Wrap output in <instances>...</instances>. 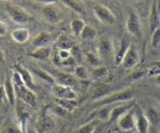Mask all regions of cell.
Here are the masks:
<instances>
[{
	"mask_svg": "<svg viewBox=\"0 0 160 133\" xmlns=\"http://www.w3.org/2000/svg\"><path fill=\"white\" fill-rule=\"evenodd\" d=\"M119 128L123 131H130L135 128V106L127 111L117 120Z\"/></svg>",
	"mask_w": 160,
	"mask_h": 133,
	"instance_id": "9c48e42d",
	"label": "cell"
},
{
	"mask_svg": "<svg viewBox=\"0 0 160 133\" xmlns=\"http://www.w3.org/2000/svg\"><path fill=\"white\" fill-rule=\"evenodd\" d=\"M145 116L148 118V121H149L150 125H159V114H158L157 111L155 109H152V108H150L147 110L146 114H145Z\"/></svg>",
	"mask_w": 160,
	"mask_h": 133,
	"instance_id": "836d02e7",
	"label": "cell"
},
{
	"mask_svg": "<svg viewBox=\"0 0 160 133\" xmlns=\"http://www.w3.org/2000/svg\"><path fill=\"white\" fill-rule=\"evenodd\" d=\"M94 133H102V132L101 130H98V128H97V129L95 130V132H94Z\"/></svg>",
	"mask_w": 160,
	"mask_h": 133,
	"instance_id": "bcb514c9",
	"label": "cell"
},
{
	"mask_svg": "<svg viewBox=\"0 0 160 133\" xmlns=\"http://www.w3.org/2000/svg\"><path fill=\"white\" fill-rule=\"evenodd\" d=\"M54 78L56 84L68 86L72 89L77 87L80 83L83 82V81H79L78 78H75L74 75L66 73V72H59L56 74V77H54Z\"/></svg>",
	"mask_w": 160,
	"mask_h": 133,
	"instance_id": "4fadbf2b",
	"label": "cell"
},
{
	"mask_svg": "<svg viewBox=\"0 0 160 133\" xmlns=\"http://www.w3.org/2000/svg\"><path fill=\"white\" fill-rule=\"evenodd\" d=\"M86 23H84V20L82 19H74L70 22V28L73 32V34L75 36H80L81 31H82L83 28L85 26Z\"/></svg>",
	"mask_w": 160,
	"mask_h": 133,
	"instance_id": "4dcf8cb0",
	"label": "cell"
},
{
	"mask_svg": "<svg viewBox=\"0 0 160 133\" xmlns=\"http://www.w3.org/2000/svg\"><path fill=\"white\" fill-rule=\"evenodd\" d=\"M110 131H106V132H102V133H109V132H110Z\"/></svg>",
	"mask_w": 160,
	"mask_h": 133,
	"instance_id": "7dc6e473",
	"label": "cell"
},
{
	"mask_svg": "<svg viewBox=\"0 0 160 133\" xmlns=\"http://www.w3.org/2000/svg\"><path fill=\"white\" fill-rule=\"evenodd\" d=\"M112 85L111 84H99L98 87L95 88V89L94 90L93 94H92V100L94 101H97V100H99L101 99L104 98L106 95H109L110 93H112Z\"/></svg>",
	"mask_w": 160,
	"mask_h": 133,
	"instance_id": "d6986e66",
	"label": "cell"
},
{
	"mask_svg": "<svg viewBox=\"0 0 160 133\" xmlns=\"http://www.w3.org/2000/svg\"><path fill=\"white\" fill-rule=\"evenodd\" d=\"M140 59L138 49L134 43H131L122 59L120 65H122L125 70H131L134 68L139 64Z\"/></svg>",
	"mask_w": 160,
	"mask_h": 133,
	"instance_id": "8992f818",
	"label": "cell"
},
{
	"mask_svg": "<svg viewBox=\"0 0 160 133\" xmlns=\"http://www.w3.org/2000/svg\"><path fill=\"white\" fill-rule=\"evenodd\" d=\"M11 36L16 42L22 44L26 42L29 39L30 32L27 28H20L13 30L11 33Z\"/></svg>",
	"mask_w": 160,
	"mask_h": 133,
	"instance_id": "603a6c76",
	"label": "cell"
},
{
	"mask_svg": "<svg viewBox=\"0 0 160 133\" xmlns=\"http://www.w3.org/2000/svg\"><path fill=\"white\" fill-rule=\"evenodd\" d=\"M34 1L37 2V3H42V4L45 5H52V4H56V3L59 1V0H34Z\"/></svg>",
	"mask_w": 160,
	"mask_h": 133,
	"instance_id": "b9f144b4",
	"label": "cell"
},
{
	"mask_svg": "<svg viewBox=\"0 0 160 133\" xmlns=\"http://www.w3.org/2000/svg\"><path fill=\"white\" fill-rule=\"evenodd\" d=\"M93 12L95 17L104 24L112 25L117 22L113 13L105 5L100 3L95 4L93 7Z\"/></svg>",
	"mask_w": 160,
	"mask_h": 133,
	"instance_id": "52a82bcc",
	"label": "cell"
},
{
	"mask_svg": "<svg viewBox=\"0 0 160 133\" xmlns=\"http://www.w3.org/2000/svg\"><path fill=\"white\" fill-rule=\"evenodd\" d=\"M5 59H6V56H5V53L0 47V66L3 65L5 63Z\"/></svg>",
	"mask_w": 160,
	"mask_h": 133,
	"instance_id": "7bdbcfd3",
	"label": "cell"
},
{
	"mask_svg": "<svg viewBox=\"0 0 160 133\" xmlns=\"http://www.w3.org/2000/svg\"><path fill=\"white\" fill-rule=\"evenodd\" d=\"M145 75H146V70H134L132 73L130 74L128 79L131 81H137L140 78H143Z\"/></svg>",
	"mask_w": 160,
	"mask_h": 133,
	"instance_id": "f35d334b",
	"label": "cell"
},
{
	"mask_svg": "<svg viewBox=\"0 0 160 133\" xmlns=\"http://www.w3.org/2000/svg\"><path fill=\"white\" fill-rule=\"evenodd\" d=\"M150 123L144 113L135 110V128L138 133H148Z\"/></svg>",
	"mask_w": 160,
	"mask_h": 133,
	"instance_id": "9a60e30c",
	"label": "cell"
},
{
	"mask_svg": "<svg viewBox=\"0 0 160 133\" xmlns=\"http://www.w3.org/2000/svg\"><path fill=\"white\" fill-rule=\"evenodd\" d=\"M59 1H61L65 6L78 13L83 14L85 13V6L80 0H59Z\"/></svg>",
	"mask_w": 160,
	"mask_h": 133,
	"instance_id": "4316f807",
	"label": "cell"
},
{
	"mask_svg": "<svg viewBox=\"0 0 160 133\" xmlns=\"http://www.w3.org/2000/svg\"><path fill=\"white\" fill-rule=\"evenodd\" d=\"M11 81L13 86L17 100L28 105L29 107L34 108L37 103V97L34 92L28 89L22 81L20 75L15 70L11 75Z\"/></svg>",
	"mask_w": 160,
	"mask_h": 133,
	"instance_id": "6da1fadb",
	"label": "cell"
},
{
	"mask_svg": "<svg viewBox=\"0 0 160 133\" xmlns=\"http://www.w3.org/2000/svg\"><path fill=\"white\" fill-rule=\"evenodd\" d=\"M159 0H153L149 13V28L151 34L157 28H159Z\"/></svg>",
	"mask_w": 160,
	"mask_h": 133,
	"instance_id": "5bb4252c",
	"label": "cell"
},
{
	"mask_svg": "<svg viewBox=\"0 0 160 133\" xmlns=\"http://www.w3.org/2000/svg\"><path fill=\"white\" fill-rule=\"evenodd\" d=\"M73 75H74L75 78L81 81H88V80L89 79V77H90L89 71L87 67H84V65H81V64H77L76 66H74Z\"/></svg>",
	"mask_w": 160,
	"mask_h": 133,
	"instance_id": "484cf974",
	"label": "cell"
},
{
	"mask_svg": "<svg viewBox=\"0 0 160 133\" xmlns=\"http://www.w3.org/2000/svg\"><path fill=\"white\" fill-rule=\"evenodd\" d=\"M56 104L65 110L66 111L70 114L73 112L78 107V102L77 100H60V99H55Z\"/></svg>",
	"mask_w": 160,
	"mask_h": 133,
	"instance_id": "d4e9b609",
	"label": "cell"
},
{
	"mask_svg": "<svg viewBox=\"0 0 160 133\" xmlns=\"http://www.w3.org/2000/svg\"><path fill=\"white\" fill-rule=\"evenodd\" d=\"M8 31V26L5 22L0 20V37H2L6 34Z\"/></svg>",
	"mask_w": 160,
	"mask_h": 133,
	"instance_id": "60d3db41",
	"label": "cell"
},
{
	"mask_svg": "<svg viewBox=\"0 0 160 133\" xmlns=\"http://www.w3.org/2000/svg\"><path fill=\"white\" fill-rule=\"evenodd\" d=\"M97 35H98V31L94 27L89 24H85L79 37H81L83 40L92 41L95 39Z\"/></svg>",
	"mask_w": 160,
	"mask_h": 133,
	"instance_id": "f1b7e54d",
	"label": "cell"
},
{
	"mask_svg": "<svg viewBox=\"0 0 160 133\" xmlns=\"http://www.w3.org/2000/svg\"><path fill=\"white\" fill-rule=\"evenodd\" d=\"M48 111H49L51 114H54V115H57L59 117H66V116L68 115L69 113L67 111H66L65 110L62 109L61 106H59V105L56 104L54 106H52L51 107L48 108Z\"/></svg>",
	"mask_w": 160,
	"mask_h": 133,
	"instance_id": "74e56055",
	"label": "cell"
},
{
	"mask_svg": "<svg viewBox=\"0 0 160 133\" xmlns=\"http://www.w3.org/2000/svg\"><path fill=\"white\" fill-rule=\"evenodd\" d=\"M14 70L20 75L23 84L28 89H31L33 92H34V90L37 88V84L34 82V78H33V75L31 74V72L28 69H27L26 67H23V65H21L20 64H16L14 65Z\"/></svg>",
	"mask_w": 160,
	"mask_h": 133,
	"instance_id": "8fae6325",
	"label": "cell"
},
{
	"mask_svg": "<svg viewBox=\"0 0 160 133\" xmlns=\"http://www.w3.org/2000/svg\"><path fill=\"white\" fill-rule=\"evenodd\" d=\"M97 53L100 59L108 60L111 58L113 59L115 50L113 43L109 36L103 35L100 37L97 43Z\"/></svg>",
	"mask_w": 160,
	"mask_h": 133,
	"instance_id": "5b68a950",
	"label": "cell"
},
{
	"mask_svg": "<svg viewBox=\"0 0 160 133\" xmlns=\"http://www.w3.org/2000/svg\"><path fill=\"white\" fill-rule=\"evenodd\" d=\"M5 9L10 20L18 24H26L34 20L31 13L13 3H6Z\"/></svg>",
	"mask_w": 160,
	"mask_h": 133,
	"instance_id": "3957f363",
	"label": "cell"
},
{
	"mask_svg": "<svg viewBox=\"0 0 160 133\" xmlns=\"http://www.w3.org/2000/svg\"><path fill=\"white\" fill-rule=\"evenodd\" d=\"M52 93L55 99L60 100H77L78 93L72 88L55 83L52 84Z\"/></svg>",
	"mask_w": 160,
	"mask_h": 133,
	"instance_id": "30bf717a",
	"label": "cell"
},
{
	"mask_svg": "<svg viewBox=\"0 0 160 133\" xmlns=\"http://www.w3.org/2000/svg\"><path fill=\"white\" fill-rule=\"evenodd\" d=\"M160 45V28H157L156 31L152 33L151 45L153 49H157Z\"/></svg>",
	"mask_w": 160,
	"mask_h": 133,
	"instance_id": "8d00e7d4",
	"label": "cell"
},
{
	"mask_svg": "<svg viewBox=\"0 0 160 133\" xmlns=\"http://www.w3.org/2000/svg\"><path fill=\"white\" fill-rule=\"evenodd\" d=\"M0 133H23L20 125L10 119H6L3 122Z\"/></svg>",
	"mask_w": 160,
	"mask_h": 133,
	"instance_id": "7402d4cb",
	"label": "cell"
},
{
	"mask_svg": "<svg viewBox=\"0 0 160 133\" xmlns=\"http://www.w3.org/2000/svg\"><path fill=\"white\" fill-rule=\"evenodd\" d=\"M127 31L131 35L137 38L138 39H142V23L138 15L134 12L130 13L128 18L126 22Z\"/></svg>",
	"mask_w": 160,
	"mask_h": 133,
	"instance_id": "ba28073f",
	"label": "cell"
},
{
	"mask_svg": "<svg viewBox=\"0 0 160 133\" xmlns=\"http://www.w3.org/2000/svg\"><path fill=\"white\" fill-rule=\"evenodd\" d=\"M85 59L87 62L90 64L91 66L94 67H96L100 66L101 59L98 57V55H95L92 53H87L85 55Z\"/></svg>",
	"mask_w": 160,
	"mask_h": 133,
	"instance_id": "d590c367",
	"label": "cell"
},
{
	"mask_svg": "<svg viewBox=\"0 0 160 133\" xmlns=\"http://www.w3.org/2000/svg\"><path fill=\"white\" fill-rule=\"evenodd\" d=\"M133 1H134V2H138V1H141V0H133Z\"/></svg>",
	"mask_w": 160,
	"mask_h": 133,
	"instance_id": "c3c4849f",
	"label": "cell"
},
{
	"mask_svg": "<svg viewBox=\"0 0 160 133\" xmlns=\"http://www.w3.org/2000/svg\"><path fill=\"white\" fill-rule=\"evenodd\" d=\"M133 106H134V104L133 103H124V104L118 105V106L112 107L110 114H109V121L116 122L122 115H123L127 111L131 109Z\"/></svg>",
	"mask_w": 160,
	"mask_h": 133,
	"instance_id": "2e32d148",
	"label": "cell"
},
{
	"mask_svg": "<svg viewBox=\"0 0 160 133\" xmlns=\"http://www.w3.org/2000/svg\"><path fill=\"white\" fill-rule=\"evenodd\" d=\"M131 45V42L128 40V38H124L122 39L121 42H120V48L117 52L114 53V56H113V60L117 65H120V63H121L122 59H123V56H124L125 53L128 50V47Z\"/></svg>",
	"mask_w": 160,
	"mask_h": 133,
	"instance_id": "cb8c5ba5",
	"label": "cell"
},
{
	"mask_svg": "<svg viewBox=\"0 0 160 133\" xmlns=\"http://www.w3.org/2000/svg\"><path fill=\"white\" fill-rule=\"evenodd\" d=\"M6 103H8V101L5 94L4 88L3 85H0V107H2Z\"/></svg>",
	"mask_w": 160,
	"mask_h": 133,
	"instance_id": "ab89813d",
	"label": "cell"
},
{
	"mask_svg": "<svg viewBox=\"0 0 160 133\" xmlns=\"http://www.w3.org/2000/svg\"><path fill=\"white\" fill-rule=\"evenodd\" d=\"M2 85L3 88H4L5 94H6L8 103L12 105V106H15L17 98H16L15 91H14L13 86H12V81H11V78H9V77L6 78Z\"/></svg>",
	"mask_w": 160,
	"mask_h": 133,
	"instance_id": "ffe728a7",
	"label": "cell"
},
{
	"mask_svg": "<svg viewBox=\"0 0 160 133\" xmlns=\"http://www.w3.org/2000/svg\"><path fill=\"white\" fill-rule=\"evenodd\" d=\"M43 17L48 23L56 24L59 23L62 18L59 9L55 6V4L45 5L42 9Z\"/></svg>",
	"mask_w": 160,
	"mask_h": 133,
	"instance_id": "7c38bea8",
	"label": "cell"
},
{
	"mask_svg": "<svg viewBox=\"0 0 160 133\" xmlns=\"http://www.w3.org/2000/svg\"><path fill=\"white\" fill-rule=\"evenodd\" d=\"M23 133H27V127H21Z\"/></svg>",
	"mask_w": 160,
	"mask_h": 133,
	"instance_id": "ee69618b",
	"label": "cell"
},
{
	"mask_svg": "<svg viewBox=\"0 0 160 133\" xmlns=\"http://www.w3.org/2000/svg\"><path fill=\"white\" fill-rule=\"evenodd\" d=\"M56 123L49 111L45 110L39 115L35 121L36 133H50L56 128Z\"/></svg>",
	"mask_w": 160,
	"mask_h": 133,
	"instance_id": "277c9868",
	"label": "cell"
},
{
	"mask_svg": "<svg viewBox=\"0 0 160 133\" xmlns=\"http://www.w3.org/2000/svg\"><path fill=\"white\" fill-rule=\"evenodd\" d=\"M52 34L48 31H41L32 40V45L36 48L46 46L47 44L51 41Z\"/></svg>",
	"mask_w": 160,
	"mask_h": 133,
	"instance_id": "44dd1931",
	"label": "cell"
},
{
	"mask_svg": "<svg viewBox=\"0 0 160 133\" xmlns=\"http://www.w3.org/2000/svg\"><path fill=\"white\" fill-rule=\"evenodd\" d=\"M108 74H109V70H108L107 67L103 65L94 67L92 72V75L96 79H102V78H106Z\"/></svg>",
	"mask_w": 160,
	"mask_h": 133,
	"instance_id": "d6a6232c",
	"label": "cell"
},
{
	"mask_svg": "<svg viewBox=\"0 0 160 133\" xmlns=\"http://www.w3.org/2000/svg\"><path fill=\"white\" fill-rule=\"evenodd\" d=\"M34 72L40 79L43 80L44 81L48 83V84L52 85V84H54L56 83L54 77L52 74H50L46 70H44L42 69H34Z\"/></svg>",
	"mask_w": 160,
	"mask_h": 133,
	"instance_id": "1f68e13d",
	"label": "cell"
},
{
	"mask_svg": "<svg viewBox=\"0 0 160 133\" xmlns=\"http://www.w3.org/2000/svg\"><path fill=\"white\" fill-rule=\"evenodd\" d=\"M160 64L159 62H154L150 64L146 69V75L150 78L152 77H159Z\"/></svg>",
	"mask_w": 160,
	"mask_h": 133,
	"instance_id": "e575fe53",
	"label": "cell"
},
{
	"mask_svg": "<svg viewBox=\"0 0 160 133\" xmlns=\"http://www.w3.org/2000/svg\"><path fill=\"white\" fill-rule=\"evenodd\" d=\"M134 92L131 89H125L118 92H112L109 95H106L104 98L95 101V104L97 106H112L116 103H128L134 98Z\"/></svg>",
	"mask_w": 160,
	"mask_h": 133,
	"instance_id": "7a4b0ae2",
	"label": "cell"
},
{
	"mask_svg": "<svg viewBox=\"0 0 160 133\" xmlns=\"http://www.w3.org/2000/svg\"><path fill=\"white\" fill-rule=\"evenodd\" d=\"M2 1H6V3H13L14 1H17V0H2Z\"/></svg>",
	"mask_w": 160,
	"mask_h": 133,
	"instance_id": "f6af8a7d",
	"label": "cell"
},
{
	"mask_svg": "<svg viewBox=\"0 0 160 133\" xmlns=\"http://www.w3.org/2000/svg\"><path fill=\"white\" fill-rule=\"evenodd\" d=\"M55 48L56 50L59 49H64V50H71L72 49L77 46L76 42L65 34H61L56 39L55 42Z\"/></svg>",
	"mask_w": 160,
	"mask_h": 133,
	"instance_id": "e0dca14e",
	"label": "cell"
},
{
	"mask_svg": "<svg viewBox=\"0 0 160 133\" xmlns=\"http://www.w3.org/2000/svg\"><path fill=\"white\" fill-rule=\"evenodd\" d=\"M109 133H116V132H114V131H111L110 132H109Z\"/></svg>",
	"mask_w": 160,
	"mask_h": 133,
	"instance_id": "681fc988",
	"label": "cell"
},
{
	"mask_svg": "<svg viewBox=\"0 0 160 133\" xmlns=\"http://www.w3.org/2000/svg\"><path fill=\"white\" fill-rule=\"evenodd\" d=\"M111 109H112V107H110V106H101L99 110H98L94 114H92L93 119L98 120H103V121H107V120H109Z\"/></svg>",
	"mask_w": 160,
	"mask_h": 133,
	"instance_id": "f546056e",
	"label": "cell"
},
{
	"mask_svg": "<svg viewBox=\"0 0 160 133\" xmlns=\"http://www.w3.org/2000/svg\"><path fill=\"white\" fill-rule=\"evenodd\" d=\"M28 56L33 59H37V60H46L48 58L51 57L52 49L47 45L46 46L38 47V48H36V49L33 52L28 53Z\"/></svg>",
	"mask_w": 160,
	"mask_h": 133,
	"instance_id": "ac0fdd59",
	"label": "cell"
},
{
	"mask_svg": "<svg viewBox=\"0 0 160 133\" xmlns=\"http://www.w3.org/2000/svg\"><path fill=\"white\" fill-rule=\"evenodd\" d=\"M98 125V120L92 119L88 123L81 125V127L77 128L73 133H94L97 129Z\"/></svg>",
	"mask_w": 160,
	"mask_h": 133,
	"instance_id": "83f0119b",
	"label": "cell"
}]
</instances>
